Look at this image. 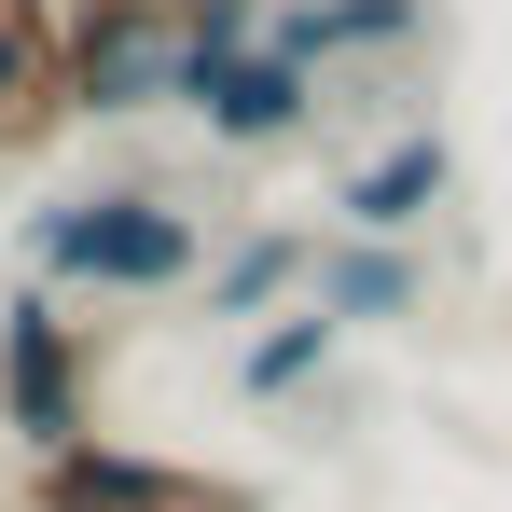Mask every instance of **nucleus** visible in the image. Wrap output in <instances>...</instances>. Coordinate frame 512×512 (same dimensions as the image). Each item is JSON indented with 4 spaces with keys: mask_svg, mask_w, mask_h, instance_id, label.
Masks as SVG:
<instances>
[{
    "mask_svg": "<svg viewBox=\"0 0 512 512\" xmlns=\"http://www.w3.org/2000/svg\"><path fill=\"white\" fill-rule=\"evenodd\" d=\"M28 263H42V291H194L208 222L180 194H153V180H97V194L28 208Z\"/></svg>",
    "mask_w": 512,
    "mask_h": 512,
    "instance_id": "obj_1",
    "label": "nucleus"
},
{
    "mask_svg": "<svg viewBox=\"0 0 512 512\" xmlns=\"http://www.w3.org/2000/svg\"><path fill=\"white\" fill-rule=\"evenodd\" d=\"M97 416V333L56 305V291H14L0 305V429H28V457L84 443Z\"/></svg>",
    "mask_w": 512,
    "mask_h": 512,
    "instance_id": "obj_2",
    "label": "nucleus"
},
{
    "mask_svg": "<svg viewBox=\"0 0 512 512\" xmlns=\"http://www.w3.org/2000/svg\"><path fill=\"white\" fill-rule=\"evenodd\" d=\"M56 84H70V111H97V125L180 97V28H167V0H56Z\"/></svg>",
    "mask_w": 512,
    "mask_h": 512,
    "instance_id": "obj_3",
    "label": "nucleus"
},
{
    "mask_svg": "<svg viewBox=\"0 0 512 512\" xmlns=\"http://www.w3.org/2000/svg\"><path fill=\"white\" fill-rule=\"evenodd\" d=\"M28 512H263L236 471H180V457H139V443H56L28 457Z\"/></svg>",
    "mask_w": 512,
    "mask_h": 512,
    "instance_id": "obj_4",
    "label": "nucleus"
},
{
    "mask_svg": "<svg viewBox=\"0 0 512 512\" xmlns=\"http://www.w3.org/2000/svg\"><path fill=\"white\" fill-rule=\"evenodd\" d=\"M194 111H208V139H236V153H263V139H305V111H319V84L277 56V42H250V56H222V70H194Z\"/></svg>",
    "mask_w": 512,
    "mask_h": 512,
    "instance_id": "obj_5",
    "label": "nucleus"
},
{
    "mask_svg": "<svg viewBox=\"0 0 512 512\" xmlns=\"http://www.w3.org/2000/svg\"><path fill=\"white\" fill-rule=\"evenodd\" d=\"M443 180H457V139H443V125H402V139H388V153H360V167H346V236H388V250H402V222H416V208H443Z\"/></svg>",
    "mask_w": 512,
    "mask_h": 512,
    "instance_id": "obj_6",
    "label": "nucleus"
},
{
    "mask_svg": "<svg viewBox=\"0 0 512 512\" xmlns=\"http://www.w3.org/2000/svg\"><path fill=\"white\" fill-rule=\"evenodd\" d=\"M416 28H429V0H277V14H263V42H277L305 84H319L333 56H402Z\"/></svg>",
    "mask_w": 512,
    "mask_h": 512,
    "instance_id": "obj_7",
    "label": "nucleus"
},
{
    "mask_svg": "<svg viewBox=\"0 0 512 512\" xmlns=\"http://www.w3.org/2000/svg\"><path fill=\"white\" fill-rule=\"evenodd\" d=\"M70 84H56V0H0V153L56 139Z\"/></svg>",
    "mask_w": 512,
    "mask_h": 512,
    "instance_id": "obj_8",
    "label": "nucleus"
},
{
    "mask_svg": "<svg viewBox=\"0 0 512 512\" xmlns=\"http://www.w3.org/2000/svg\"><path fill=\"white\" fill-rule=\"evenodd\" d=\"M416 250H388V236H319V277H305V305L333 319V333H360V319H416Z\"/></svg>",
    "mask_w": 512,
    "mask_h": 512,
    "instance_id": "obj_9",
    "label": "nucleus"
},
{
    "mask_svg": "<svg viewBox=\"0 0 512 512\" xmlns=\"http://www.w3.org/2000/svg\"><path fill=\"white\" fill-rule=\"evenodd\" d=\"M305 277H319V236L305 222H263V236H236V250H208V319H263V305H305Z\"/></svg>",
    "mask_w": 512,
    "mask_h": 512,
    "instance_id": "obj_10",
    "label": "nucleus"
},
{
    "mask_svg": "<svg viewBox=\"0 0 512 512\" xmlns=\"http://www.w3.org/2000/svg\"><path fill=\"white\" fill-rule=\"evenodd\" d=\"M333 346H346V333L319 319V305H277V319L250 333V360H236V388H250V402H291V388H305V374H319Z\"/></svg>",
    "mask_w": 512,
    "mask_h": 512,
    "instance_id": "obj_11",
    "label": "nucleus"
}]
</instances>
